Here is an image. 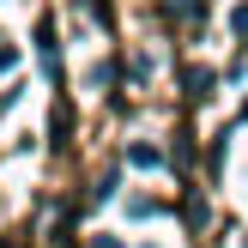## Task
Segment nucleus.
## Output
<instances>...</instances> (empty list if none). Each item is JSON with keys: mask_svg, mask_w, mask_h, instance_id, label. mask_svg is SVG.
Returning a JSON list of instances; mask_svg holds the SVG:
<instances>
[{"mask_svg": "<svg viewBox=\"0 0 248 248\" xmlns=\"http://www.w3.org/2000/svg\"><path fill=\"white\" fill-rule=\"evenodd\" d=\"M230 24H236V36H248V6H236V12H230Z\"/></svg>", "mask_w": 248, "mask_h": 248, "instance_id": "2", "label": "nucleus"}, {"mask_svg": "<svg viewBox=\"0 0 248 248\" xmlns=\"http://www.w3.org/2000/svg\"><path fill=\"white\" fill-rule=\"evenodd\" d=\"M12 61H18V48H12V43H0V73H6Z\"/></svg>", "mask_w": 248, "mask_h": 248, "instance_id": "3", "label": "nucleus"}, {"mask_svg": "<svg viewBox=\"0 0 248 248\" xmlns=\"http://www.w3.org/2000/svg\"><path fill=\"white\" fill-rule=\"evenodd\" d=\"M127 164H133V170H157V164H164V157H157L152 145H133V152H127Z\"/></svg>", "mask_w": 248, "mask_h": 248, "instance_id": "1", "label": "nucleus"}]
</instances>
